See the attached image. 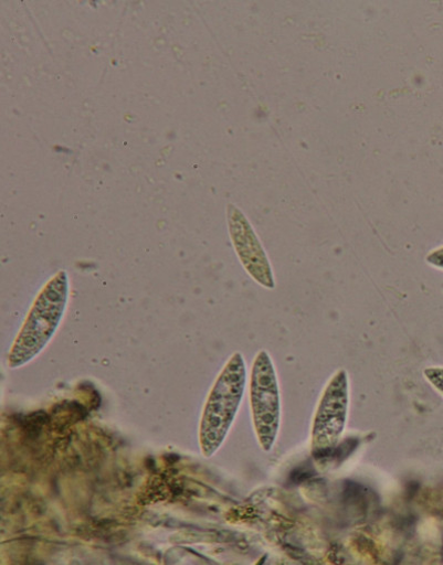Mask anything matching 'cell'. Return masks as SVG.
<instances>
[{
	"instance_id": "1",
	"label": "cell",
	"mask_w": 443,
	"mask_h": 565,
	"mask_svg": "<svg viewBox=\"0 0 443 565\" xmlns=\"http://www.w3.org/2000/svg\"><path fill=\"white\" fill-rule=\"evenodd\" d=\"M246 385L245 359L235 352L217 377L203 408L199 444L205 458L214 456L224 444L240 411Z\"/></svg>"
},
{
	"instance_id": "2",
	"label": "cell",
	"mask_w": 443,
	"mask_h": 565,
	"mask_svg": "<svg viewBox=\"0 0 443 565\" xmlns=\"http://www.w3.org/2000/svg\"><path fill=\"white\" fill-rule=\"evenodd\" d=\"M70 278L57 273L41 290L9 353V366L20 369L32 362L49 345L65 316Z\"/></svg>"
},
{
	"instance_id": "3",
	"label": "cell",
	"mask_w": 443,
	"mask_h": 565,
	"mask_svg": "<svg viewBox=\"0 0 443 565\" xmlns=\"http://www.w3.org/2000/svg\"><path fill=\"white\" fill-rule=\"evenodd\" d=\"M277 372L266 350L256 353L250 376L253 428L263 451L273 449L282 423V399Z\"/></svg>"
},
{
	"instance_id": "4",
	"label": "cell",
	"mask_w": 443,
	"mask_h": 565,
	"mask_svg": "<svg viewBox=\"0 0 443 565\" xmlns=\"http://www.w3.org/2000/svg\"><path fill=\"white\" fill-rule=\"evenodd\" d=\"M349 404V375L340 369L326 383L316 406L310 438L315 454H326L338 446L346 428Z\"/></svg>"
},
{
	"instance_id": "5",
	"label": "cell",
	"mask_w": 443,
	"mask_h": 565,
	"mask_svg": "<svg viewBox=\"0 0 443 565\" xmlns=\"http://www.w3.org/2000/svg\"><path fill=\"white\" fill-rule=\"evenodd\" d=\"M228 225L232 244L247 275L261 287L274 290L276 280L268 256L246 216L233 204L228 206Z\"/></svg>"
},
{
	"instance_id": "6",
	"label": "cell",
	"mask_w": 443,
	"mask_h": 565,
	"mask_svg": "<svg viewBox=\"0 0 443 565\" xmlns=\"http://www.w3.org/2000/svg\"><path fill=\"white\" fill-rule=\"evenodd\" d=\"M426 382L443 396V366H429L423 370Z\"/></svg>"
},
{
	"instance_id": "7",
	"label": "cell",
	"mask_w": 443,
	"mask_h": 565,
	"mask_svg": "<svg viewBox=\"0 0 443 565\" xmlns=\"http://www.w3.org/2000/svg\"><path fill=\"white\" fill-rule=\"evenodd\" d=\"M425 263L430 267L443 271V246L429 252L425 256Z\"/></svg>"
}]
</instances>
